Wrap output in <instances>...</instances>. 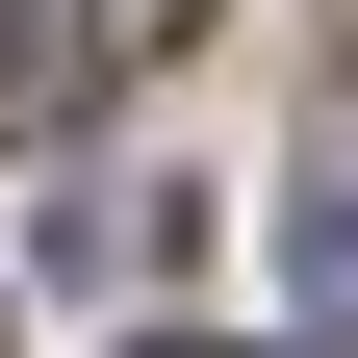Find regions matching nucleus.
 <instances>
[{
	"mask_svg": "<svg viewBox=\"0 0 358 358\" xmlns=\"http://www.w3.org/2000/svg\"><path fill=\"white\" fill-rule=\"evenodd\" d=\"M154 358H231V333H154Z\"/></svg>",
	"mask_w": 358,
	"mask_h": 358,
	"instance_id": "obj_4",
	"label": "nucleus"
},
{
	"mask_svg": "<svg viewBox=\"0 0 358 358\" xmlns=\"http://www.w3.org/2000/svg\"><path fill=\"white\" fill-rule=\"evenodd\" d=\"M282 307H307V333H358V128L307 154V205H282Z\"/></svg>",
	"mask_w": 358,
	"mask_h": 358,
	"instance_id": "obj_1",
	"label": "nucleus"
},
{
	"mask_svg": "<svg viewBox=\"0 0 358 358\" xmlns=\"http://www.w3.org/2000/svg\"><path fill=\"white\" fill-rule=\"evenodd\" d=\"M179 26H205V0H77V52H179Z\"/></svg>",
	"mask_w": 358,
	"mask_h": 358,
	"instance_id": "obj_3",
	"label": "nucleus"
},
{
	"mask_svg": "<svg viewBox=\"0 0 358 358\" xmlns=\"http://www.w3.org/2000/svg\"><path fill=\"white\" fill-rule=\"evenodd\" d=\"M52 77H77V0H0V128H52Z\"/></svg>",
	"mask_w": 358,
	"mask_h": 358,
	"instance_id": "obj_2",
	"label": "nucleus"
}]
</instances>
